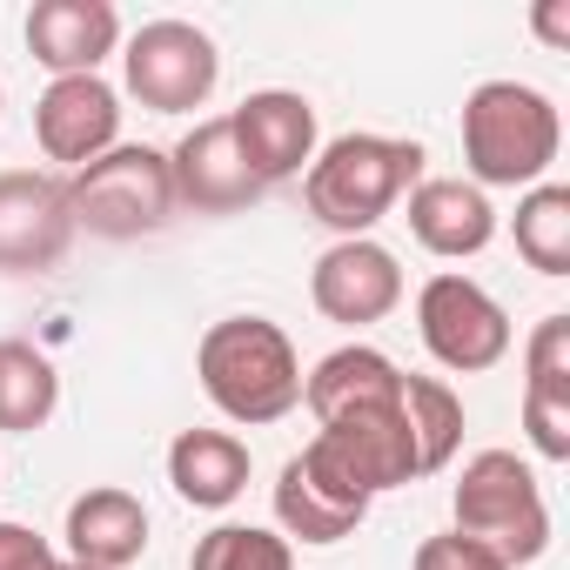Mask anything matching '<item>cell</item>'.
Wrapping results in <instances>:
<instances>
[{
    "mask_svg": "<svg viewBox=\"0 0 570 570\" xmlns=\"http://www.w3.org/2000/svg\"><path fill=\"white\" fill-rule=\"evenodd\" d=\"M121 75L141 108L195 115V108H208V95L222 81V55H215V35L195 21H141L121 48Z\"/></svg>",
    "mask_w": 570,
    "mask_h": 570,
    "instance_id": "obj_6",
    "label": "cell"
},
{
    "mask_svg": "<svg viewBox=\"0 0 570 570\" xmlns=\"http://www.w3.org/2000/svg\"><path fill=\"white\" fill-rule=\"evenodd\" d=\"M75 242L68 181L48 168L0 175V275H55Z\"/></svg>",
    "mask_w": 570,
    "mask_h": 570,
    "instance_id": "obj_8",
    "label": "cell"
},
{
    "mask_svg": "<svg viewBox=\"0 0 570 570\" xmlns=\"http://www.w3.org/2000/svg\"><path fill=\"white\" fill-rule=\"evenodd\" d=\"M410 570H510L497 550H483L476 537H463V530H443V537H423L416 543V563Z\"/></svg>",
    "mask_w": 570,
    "mask_h": 570,
    "instance_id": "obj_26",
    "label": "cell"
},
{
    "mask_svg": "<svg viewBox=\"0 0 570 570\" xmlns=\"http://www.w3.org/2000/svg\"><path fill=\"white\" fill-rule=\"evenodd\" d=\"M168 483L195 510H228L248 490V443L235 430H181L168 443Z\"/></svg>",
    "mask_w": 570,
    "mask_h": 570,
    "instance_id": "obj_19",
    "label": "cell"
},
{
    "mask_svg": "<svg viewBox=\"0 0 570 570\" xmlns=\"http://www.w3.org/2000/svg\"><path fill=\"white\" fill-rule=\"evenodd\" d=\"M517 255L537 275H570V188L563 181H537L517 202Z\"/></svg>",
    "mask_w": 570,
    "mask_h": 570,
    "instance_id": "obj_22",
    "label": "cell"
},
{
    "mask_svg": "<svg viewBox=\"0 0 570 570\" xmlns=\"http://www.w3.org/2000/svg\"><path fill=\"white\" fill-rule=\"evenodd\" d=\"M121 48V14L108 0H35L28 8V55L61 75H101V61Z\"/></svg>",
    "mask_w": 570,
    "mask_h": 570,
    "instance_id": "obj_16",
    "label": "cell"
},
{
    "mask_svg": "<svg viewBox=\"0 0 570 570\" xmlns=\"http://www.w3.org/2000/svg\"><path fill=\"white\" fill-rule=\"evenodd\" d=\"M228 128H235V148H242V161H248V175L262 188L296 181L316 161V108L296 88H255L228 115Z\"/></svg>",
    "mask_w": 570,
    "mask_h": 570,
    "instance_id": "obj_11",
    "label": "cell"
},
{
    "mask_svg": "<svg viewBox=\"0 0 570 570\" xmlns=\"http://www.w3.org/2000/svg\"><path fill=\"white\" fill-rule=\"evenodd\" d=\"M450 510H456V530L476 537L483 550H497L510 570H523L550 550V503H543L537 470L517 450H476L450 490Z\"/></svg>",
    "mask_w": 570,
    "mask_h": 570,
    "instance_id": "obj_4",
    "label": "cell"
},
{
    "mask_svg": "<svg viewBox=\"0 0 570 570\" xmlns=\"http://www.w3.org/2000/svg\"><path fill=\"white\" fill-rule=\"evenodd\" d=\"M416 336L450 376H483L510 356V316L483 282L443 268L416 289Z\"/></svg>",
    "mask_w": 570,
    "mask_h": 570,
    "instance_id": "obj_7",
    "label": "cell"
},
{
    "mask_svg": "<svg viewBox=\"0 0 570 570\" xmlns=\"http://www.w3.org/2000/svg\"><path fill=\"white\" fill-rule=\"evenodd\" d=\"M303 403H309L316 423H343V416H363V410H396L403 403V370L370 343H343L303 376Z\"/></svg>",
    "mask_w": 570,
    "mask_h": 570,
    "instance_id": "obj_18",
    "label": "cell"
},
{
    "mask_svg": "<svg viewBox=\"0 0 570 570\" xmlns=\"http://www.w3.org/2000/svg\"><path fill=\"white\" fill-rule=\"evenodd\" d=\"M523 390L537 396H570V316H543L523 343Z\"/></svg>",
    "mask_w": 570,
    "mask_h": 570,
    "instance_id": "obj_24",
    "label": "cell"
},
{
    "mask_svg": "<svg viewBox=\"0 0 570 570\" xmlns=\"http://www.w3.org/2000/svg\"><path fill=\"white\" fill-rule=\"evenodd\" d=\"M309 303L343 330H370L403 303V262L376 235L330 242L316 255V268H309Z\"/></svg>",
    "mask_w": 570,
    "mask_h": 570,
    "instance_id": "obj_10",
    "label": "cell"
},
{
    "mask_svg": "<svg viewBox=\"0 0 570 570\" xmlns=\"http://www.w3.org/2000/svg\"><path fill=\"white\" fill-rule=\"evenodd\" d=\"M523 436L543 463H570V396H537L523 390Z\"/></svg>",
    "mask_w": 570,
    "mask_h": 570,
    "instance_id": "obj_25",
    "label": "cell"
},
{
    "mask_svg": "<svg viewBox=\"0 0 570 570\" xmlns=\"http://www.w3.org/2000/svg\"><path fill=\"white\" fill-rule=\"evenodd\" d=\"M35 141L68 175L88 168V161H101L121 141V95L101 75H61V81H48V95L35 101Z\"/></svg>",
    "mask_w": 570,
    "mask_h": 570,
    "instance_id": "obj_12",
    "label": "cell"
},
{
    "mask_svg": "<svg viewBox=\"0 0 570 570\" xmlns=\"http://www.w3.org/2000/svg\"><path fill=\"white\" fill-rule=\"evenodd\" d=\"M309 450H316L350 490H363L370 503H376L383 490H403V483L423 476L416 436H410V423H403V403H396V410H363V416L323 423V430L309 436Z\"/></svg>",
    "mask_w": 570,
    "mask_h": 570,
    "instance_id": "obj_9",
    "label": "cell"
},
{
    "mask_svg": "<svg viewBox=\"0 0 570 570\" xmlns=\"http://www.w3.org/2000/svg\"><path fill=\"white\" fill-rule=\"evenodd\" d=\"M61 543H68L61 557L81 563V570H128L148 550V503L121 483H95L68 503Z\"/></svg>",
    "mask_w": 570,
    "mask_h": 570,
    "instance_id": "obj_15",
    "label": "cell"
},
{
    "mask_svg": "<svg viewBox=\"0 0 570 570\" xmlns=\"http://www.w3.org/2000/svg\"><path fill=\"white\" fill-rule=\"evenodd\" d=\"M68 208H75V228H88L101 242H135V235L168 228V215H175L168 155L148 141H115L101 161L68 175Z\"/></svg>",
    "mask_w": 570,
    "mask_h": 570,
    "instance_id": "obj_5",
    "label": "cell"
},
{
    "mask_svg": "<svg viewBox=\"0 0 570 570\" xmlns=\"http://www.w3.org/2000/svg\"><path fill=\"white\" fill-rule=\"evenodd\" d=\"M563 148L557 101L530 81H483L463 101V168L476 188H537Z\"/></svg>",
    "mask_w": 570,
    "mask_h": 570,
    "instance_id": "obj_2",
    "label": "cell"
},
{
    "mask_svg": "<svg viewBox=\"0 0 570 570\" xmlns=\"http://www.w3.org/2000/svg\"><path fill=\"white\" fill-rule=\"evenodd\" d=\"M0 115H8V88H0Z\"/></svg>",
    "mask_w": 570,
    "mask_h": 570,
    "instance_id": "obj_30",
    "label": "cell"
},
{
    "mask_svg": "<svg viewBox=\"0 0 570 570\" xmlns=\"http://www.w3.org/2000/svg\"><path fill=\"white\" fill-rule=\"evenodd\" d=\"M416 181H423V148L416 141L336 135L330 148H316V161L303 175V202L323 228H336V242H350V235H370Z\"/></svg>",
    "mask_w": 570,
    "mask_h": 570,
    "instance_id": "obj_3",
    "label": "cell"
},
{
    "mask_svg": "<svg viewBox=\"0 0 570 570\" xmlns=\"http://www.w3.org/2000/svg\"><path fill=\"white\" fill-rule=\"evenodd\" d=\"M55 563H61V550H55L41 530L0 523V570H55Z\"/></svg>",
    "mask_w": 570,
    "mask_h": 570,
    "instance_id": "obj_27",
    "label": "cell"
},
{
    "mask_svg": "<svg viewBox=\"0 0 570 570\" xmlns=\"http://www.w3.org/2000/svg\"><path fill=\"white\" fill-rule=\"evenodd\" d=\"M403 202H410V235H416L430 255H443V262L483 255V248L497 242V208H490V195H483L476 181H463V175H423Z\"/></svg>",
    "mask_w": 570,
    "mask_h": 570,
    "instance_id": "obj_17",
    "label": "cell"
},
{
    "mask_svg": "<svg viewBox=\"0 0 570 570\" xmlns=\"http://www.w3.org/2000/svg\"><path fill=\"white\" fill-rule=\"evenodd\" d=\"M195 376H202L208 403L242 430H268L303 403V356H296L289 330L268 316L208 323V336L195 350Z\"/></svg>",
    "mask_w": 570,
    "mask_h": 570,
    "instance_id": "obj_1",
    "label": "cell"
},
{
    "mask_svg": "<svg viewBox=\"0 0 570 570\" xmlns=\"http://www.w3.org/2000/svg\"><path fill=\"white\" fill-rule=\"evenodd\" d=\"M168 175H175V208H195V215H242V208L262 195V181L248 175V161H242V148H235L228 115L195 121V128L175 141Z\"/></svg>",
    "mask_w": 570,
    "mask_h": 570,
    "instance_id": "obj_14",
    "label": "cell"
},
{
    "mask_svg": "<svg viewBox=\"0 0 570 570\" xmlns=\"http://www.w3.org/2000/svg\"><path fill=\"white\" fill-rule=\"evenodd\" d=\"M403 423L416 436V463L423 476L450 470L463 450V396L443 376H403Z\"/></svg>",
    "mask_w": 570,
    "mask_h": 570,
    "instance_id": "obj_21",
    "label": "cell"
},
{
    "mask_svg": "<svg viewBox=\"0 0 570 570\" xmlns=\"http://www.w3.org/2000/svg\"><path fill=\"white\" fill-rule=\"evenodd\" d=\"M55 410H61V376H55L48 350H35L21 336H0V430L35 436L55 423Z\"/></svg>",
    "mask_w": 570,
    "mask_h": 570,
    "instance_id": "obj_20",
    "label": "cell"
},
{
    "mask_svg": "<svg viewBox=\"0 0 570 570\" xmlns=\"http://www.w3.org/2000/svg\"><path fill=\"white\" fill-rule=\"evenodd\" d=\"M363 517H370V497L350 490L309 443H303V456L282 463V476H275V523H282L289 543H316V550L343 543V537L363 530Z\"/></svg>",
    "mask_w": 570,
    "mask_h": 570,
    "instance_id": "obj_13",
    "label": "cell"
},
{
    "mask_svg": "<svg viewBox=\"0 0 570 570\" xmlns=\"http://www.w3.org/2000/svg\"><path fill=\"white\" fill-rule=\"evenodd\" d=\"M188 570H296V543L262 523H215L195 543Z\"/></svg>",
    "mask_w": 570,
    "mask_h": 570,
    "instance_id": "obj_23",
    "label": "cell"
},
{
    "mask_svg": "<svg viewBox=\"0 0 570 570\" xmlns=\"http://www.w3.org/2000/svg\"><path fill=\"white\" fill-rule=\"evenodd\" d=\"M530 28H537L550 48H570V0H543V8L530 14Z\"/></svg>",
    "mask_w": 570,
    "mask_h": 570,
    "instance_id": "obj_28",
    "label": "cell"
},
{
    "mask_svg": "<svg viewBox=\"0 0 570 570\" xmlns=\"http://www.w3.org/2000/svg\"><path fill=\"white\" fill-rule=\"evenodd\" d=\"M55 570H81V563H68V557H61V563H55Z\"/></svg>",
    "mask_w": 570,
    "mask_h": 570,
    "instance_id": "obj_29",
    "label": "cell"
}]
</instances>
